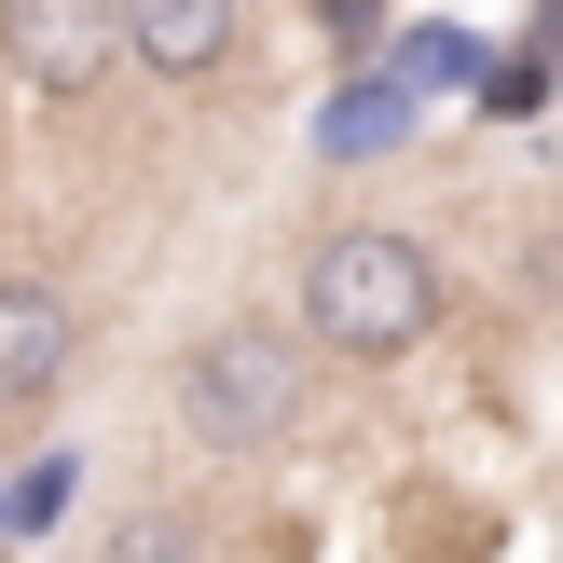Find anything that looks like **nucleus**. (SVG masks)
Instances as JSON below:
<instances>
[{"instance_id": "3", "label": "nucleus", "mask_w": 563, "mask_h": 563, "mask_svg": "<svg viewBox=\"0 0 563 563\" xmlns=\"http://www.w3.org/2000/svg\"><path fill=\"white\" fill-rule=\"evenodd\" d=\"M110 55H137L124 0H0V69H14L27 97H97Z\"/></svg>"}, {"instance_id": "8", "label": "nucleus", "mask_w": 563, "mask_h": 563, "mask_svg": "<svg viewBox=\"0 0 563 563\" xmlns=\"http://www.w3.org/2000/svg\"><path fill=\"white\" fill-rule=\"evenodd\" d=\"M302 14H317L330 42H372V27H385V0H302Z\"/></svg>"}, {"instance_id": "7", "label": "nucleus", "mask_w": 563, "mask_h": 563, "mask_svg": "<svg viewBox=\"0 0 563 563\" xmlns=\"http://www.w3.org/2000/svg\"><path fill=\"white\" fill-rule=\"evenodd\" d=\"M55 509H69V454H55V467H27V482L0 495V537H42Z\"/></svg>"}, {"instance_id": "4", "label": "nucleus", "mask_w": 563, "mask_h": 563, "mask_svg": "<svg viewBox=\"0 0 563 563\" xmlns=\"http://www.w3.org/2000/svg\"><path fill=\"white\" fill-rule=\"evenodd\" d=\"M69 344H82L69 289H55V275H0V412L55 399V372H69Z\"/></svg>"}, {"instance_id": "5", "label": "nucleus", "mask_w": 563, "mask_h": 563, "mask_svg": "<svg viewBox=\"0 0 563 563\" xmlns=\"http://www.w3.org/2000/svg\"><path fill=\"white\" fill-rule=\"evenodd\" d=\"M124 42H137L152 82H207V69H234L247 0H124Z\"/></svg>"}, {"instance_id": "2", "label": "nucleus", "mask_w": 563, "mask_h": 563, "mask_svg": "<svg viewBox=\"0 0 563 563\" xmlns=\"http://www.w3.org/2000/svg\"><path fill=\"white\" fill-rule=\"evenodd\" d=\"M302 399H317V357L275 317H220L179 344V440H207V454H275Z\"/></svg>"}, {"instance_id": "1", "label": "nucleus", "mask_w": 563, "mask_h": 563, "mask_svg": "<svg viewBox=\"0 0 563 563\" xmlns=\"http://www.w3.org/2000/svg\"><path fill=\"white\" fill-rule=\"evenodd\" d=\"M440 247L427 234H385V220H357V234H317V262H302V330H317L330 357H412L440 330Z\"/></svg>"}, {"instance_id": "6", "label": "nucleus", "mask_w": 563, "mask_h": 563, "mask_svg": "<svg viewBox=\"0 0 563 563\" xmlns=\"http://www.w3.org/2000/svg\"><path fill=\"white\" fill-rule=\"evenodd\" d=\"M82 563H207V537H192L179 509H110V522H97V550H82Z\"/></svg>"}]
</instances>
